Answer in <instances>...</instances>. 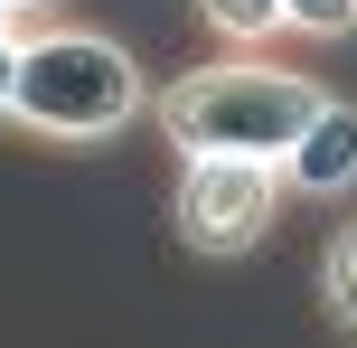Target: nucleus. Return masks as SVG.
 <instances>
[{
	"label": "nucleus",
	"instance_id": "1a4fd4ad",
	"mask_svg": "<svg viewBox=\"0 0 357 348\" xmlns=\"http://www.w3.org/2000/svg\"><path fill=\"white\" fill-rule=\"evenodd\" d=\"M0 38H19V10H10V0H0Z\"/></svg>",
	"mask_w": 357,
	"mask_h": 348
},
{
	"label": "nucleus",
	"instance_id": "9d476101",
	"mask_svg": "<svg viewBox=\"0 0 357 348\" xmlns=\"http://www.w3.org/2000/svg\"><path fill=\"white\" fill-rule=\"evenodd\" d=\"M10 10H19V19H29V10H56V0H10Z\"/></svg>",
	"mask_w": 357,
	"mask_h": 348
},
{
	"label": "nucleus",
	"instance_id": "f257e3e1",
	"mask_svg": "<svg viewBox=\"0 0 357 348\" xmlns=\"http://www.w3.org/2000/svg\"><path fill=\"white\" fill-rule=\"evenodd\" d=\"M320 104H329V85L310 66L216 56V66H188V75H169V85L151 94V123H160L178 151H254V160H282Z\"/></svg>",
	"mask_w": 357,
	"mask_h": 348
},
{
	"label": "nucleus",
	"instance_id": "6e6552de",
	"mask_svg": "<svg viewBox=\"0 0 357 348\" xmlns=\"http://www.w3.org/2000/svg\"><path fill=\"white\" fill-rule=\"evenodd\" d=\"M10 104H19V38H0V123H10Z\"/></svg>",
	"mask_w": 357,
	"mask_h": 348
},
{
	"label": "nucleus",
	"instance_id": "f03ea898",
	"mask_svg": "<svg viewBox=\"0 0 357 348\" xmlns=\"http://www.w3.org/2000/svg\"><path fill=\"white\" fill-rule=\"evenodd\" d=\"M151 113V75L113 29H38L19 38V104L10 123H29L38 142L94 151L113 132H132Z\"/></svg>",
	"mask_w": 357,
	"mask_h": 348
},
{
	"label": "nucleus",
	"instance_id": "20e7f679",
	"mask_svg": "<svg viewBox=\"0 0 357 348\" xmlns=\"http://www.w3.org/2000/svg\"><path fill=\"white\" fill-rule=\"evenodd\" d=\"M282 188L291 198H348L357 188V104L348 94H329L301 123V142L282 151Z\"/></svg>",
	"mask_w": 357,
	"mask_h": 348
},
{
	"label": "nucleus",
	"instance_id": "7ed1b4c3",
	"mask_svg": "<svg viewBox=\"0 0 357 348\" xmlns=\"http://www.w3.org/2000/svg\"><path fill=\"white\" fill-rule=\"evenodd\" d=\"M282 160H254V151H178V188H169V226L188 255L207 264H245L254 245L282 217Z\"/></svg>",
	"mask_w": 357,
	"mask_h": 348
},
{
	"label": "nucleus",
	"instance_id": "39448f33",
	"mask_svg": "<svg viewBox=\"0 0 357 348\" xmlns=\"http://www.w3.org/2000/svg\"><path fill=\"white\" fill-rule=\"evenodd\" d=\"M320 320L357 339V217H339L320 245Z\"/></svg>",
	"mask_w": 357,
	"mask_h": 348
},
{
	"label": "nucleus",
	"instance_id": "0eeeda50",
	"mask_svg": "<svg viewBox=\"0 0 357 348\" xmlns=\"http://www.w3.org/2000/svg\"><path fill=\"white\" fill-rule=\"evenodd\" d=\"M282 19L301 38H348L357 29V0H282Z\"/></svg>",
	"mask_w": 357,
	"mask_h": 348
},
{
	"label": "nucleus",
	"instance_id": "423d86ee",
	"mask_svg": "<svg viewBox=\"0 0 357 348\" xmlns=\"http://www.w3.org/2000/svg\"><path fill=\"white\" fill-rule=\"evenodd\" d=\"M197 19H207L226 47H264V38H282L291 19H282V0H188Z\"/></svg>",
	"mask_w": 357,
	"mask_h": 348
}]
</instances>
